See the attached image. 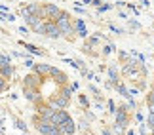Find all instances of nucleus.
<instances>
[{
  "instance_id": "2",
  "label": "nucleus",
  "mask_w": 154,
  "mask_h": 135,
  "mask_svg": "<svg viewBox=\"0 0 154 135\" xmlns=\"http://www.w3.org/2000/svg\"><path fill=\"white\" fill-rule=\"evenodd\" d=\"M149 127H150V135H154V105L150 107V112H149Z\"/></svg>"
},
{
  "instance_id": "1",
  "label": "nucleus",
  "mask_w": 154,
  "mask_h": 135,
  "mask_svg": "<svg viewBox=\"0 0 154 135\" xmlns=\"http://www.w3.org/2000/svg\"><path fill=\"white\" fill-rule=\"evenodd\" d=\"M23 91L40 112L57 114L70 101V84L67 74L48 65L36 67L25 78Z\"/></svg>"
}]
</instances>
